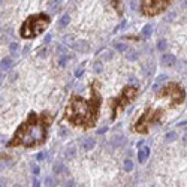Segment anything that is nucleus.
Masks as SVG:
<instances>
[{"instance_id": "nucleus-1", "label": "nucleus", "mask_w": 187, "mask_h": 187, "mask_svg": "<svg viewBox=\"0 0 187 187\" xmlns=\"http://www.w3.org/2000/svg\"><path fill=\"white\" fill-rule=\"evenodd\" d=\"M54 120L52 114L48 112H30L26 121L15 130L12 139L6 144L8 147H26L32 148L36 145H42L46 141V132Z\"/></svg>"}, {"instance_id": "nucleus-2", "label": "nucleus", "mask_w": 187, "mask_h": 187, "mask_svg": "<svg viewBox=\"0 0 187 187\" xmlns=\"http://www.w3.org/2000/svg\"><path fill=\"white\" fill-rule=\"evenodd\" d=\"M96 82L91 84V99L85 100L79 96H72L66 109L65 120L75 126H81L84 129H90L96 124L99 117V108L102 103V97L99 90L96 88Z\"/></svg>"}, {"instance_id": "nucleus-3", "label": "nucleus", "mask_w": 187, "mask_h": 187, "mask_svg": "<svg viewBox=\"0 0 187 187\" xmlns=\"http://www.w3.org/2000/svg\"><path fill=\"white\" fill-rule=\"evenodd\" d=\"M51 23V18L46 14H37L29 17L24 24L21 26L20 30V36L24 39H32V37L39 36L42 32H45V29L48 27V24Z\"/></svg>"}, {"instance_id": "nucleus-4", "label": "nucleus", "mask_w": 187, "mask_h": 187, "mask_svg": "<svg viewBox=\"0 0 187 187\" xmlns=\"http://www.w3.org/2000/svg\"><path fill=\"white\" fill-rule=\"evenodd\" d=\"M136 94H138V88L133 87V85H132V87L127 85V87H124V88L121 90V93L118 94V97L111 99L109 105H111V109H112V120L117 117L118 112L124 109V106H126L127 103H130V102L135 99Z\"/></svg>"}, {"instance_id": "nucleus-5", "label": "nucleus", "mask_w": 187, "mask_h": 187, "mask_svg": "<svg viewBox=\"0 0 187 187\" xmlns=\"http://www.w3.org/2000/svg\"><path fill=\"white\" fill-rule=\"evenodd\" d=\"M159 97H171V106L175 105H181L184 97H186V91L177 84V82H169L168 85H163L162 90L157 93Z\"/></svg>"}, {"instance_id": "nucleus-6", "label": "nucleus", "mask_w": 187, "mask_h": 187, "mask_svg": "<svg viewBox=\"0 0 187 187\" xmlns=\"http://www.w3.org/2000/svg\"><path fill=\"white\" fill-rule=\"evenodd\" d=\"M160 117H162V109H151V108H148L147 111L141 115V118L136 121L135 132H138V133H147L150 126L159 123Z\"/></svg>"}, {"instance_id": "nucleus-7", "label": "nucleus", "mask_w": 187, "mask_h": 187, "mask_svg": "<svg viewBox=\"0 0 187 187\" xmlns=\"http://www.w3.org/2000/svg\"><path fill=\"white\" fill-rule=\"evenodd\" d=\"M171 5V2L166 0H150V2H142L141 3V12L145 17H154L157 14H162L165 9H168V6Z\"/></svg>"}, {"instance_id": "nucleus-8", "label": "nucleus", "mask_w": 187, "mask_h": 187, "mask_svg": "<svg viewBox=\"0 0 187 187\" xmlns=\"http://www.w3.org/2000/svg\"><path fill=\"white\" fill-rule=\"evenodd\" d=\"M124 144H126V136H124V135H115L114 139L111 141V145L114 148H120V147H123Z\"/></svg>"}, {"instance_id": "nucleus-9", "label": "nucleus", "mask_w": 187, "mask_h": 187, "mask_svg": "<svg viewBox=\"0 0 187 187\" xmlns=\"http://www.w3.org/2000/svg\"><path fill=\"white\" fill-rule=\"evenodd\" d=\"M148 156H150V148L147 145H144L142 148H139V151H138V160H139V163H144L148 159Z\"/></svg>"}, {"instance_id": "nucleus-10", "label": "nucleus", "mask_w": 187, "mask_h": 187, "mask_svg": "<svg viewBox=\"0 0 187 187\" xmlns=\"http://www.w3.org/2000/svg\"><path fill=\"white\" fill-rule=\"evenodd\" d=\"M175 62H177V59L172 54H163L162 55V65H165V66H174Z\"/></svg>"}, {"instance_id": "nucleus-11", "label": "nucleus", "mask_w": 187, "mask_h": 187, "mask_svg": "<svg viewBox=\"0 0 187 187\" xmlns=\"http://www.w3.org/2000/svg\"><path fill=\"white\" fill-rule=\"evenodd\" d=\"M82 148L84 150H91L94 148V145H96V141L93 139V138H85V139H82Z\"/></svg>"}, {"instance_id": "nucleus-12", "label": "nucleus", "mask_w": 187, "mask_h": 187, "mask_svg": "<svg viewBox=\"0 0 187 187\" xmlns=\"http://www.w3.org/2000/svg\"><path fill=\"white\" fill-rule=\"evenodd\" d=\"M74 48L76 49V51H79V52H84V51H88V48H90V46H88V43H87V42H84V40H79V42L75 45Z\"/></svg>"}, {"instance_id": "nucleus-13", "label": "nucleus", "mask_w": 187, "mask_h": 187, "mask_svg": "<svg viewBox=\"0 0 187 187\" xmlns=\"http://www.w3.org/2000/svg\"><path fill=\"white\" fill-rule=\"evenodd\" d=\"M11 66H12V60L9 57H6V59H3L0 62V71H8Z\"/></svg>"}, {"instance_id": "nucleus-14", "label": "nucleus", "mask_w": 187, "mask_h": 187, "mask_svg": "<svg viewBox=\"0 0 187 187\" xmlns=\"http://www.w3.org/2000/svg\"><path fill=\"white\" fill-rule=\"evenodd\" d=\"M177 138H178V135H177L175 130H171V132H168L165 135V141L166 142H174V141H177Z\"/></svg>"}, {"instance_id": "nucleus-15", "label": "nucleus", "mask_w": 187, "mask_h": 187, "mask_svg": "<svg viewBox=\"0 0 187 187\" xmlns=\"http://www.w3.org/2000/svg\"><path fill=\"white\" fill-rule=\"evenodd\" d=\"M165 79H168V75H165V74H162V75H159L157 76V79H156V82H154V85H153V90L156 91L159 87H160V84L165 81Z\"/></svg>"}, {"instance_id": "nucleus-16", "label": "nucleus", "mask_w": 187, "mask_h": 187, "mask_svg": "<svg viewBox=\"0 0 187 187\" xmlns=\"http://www.w3.org/2000/svg\"><path fill=\"white\" fill-rule=\"evenodd\" d=\"M69 21H71V17L66 14V15H63V17L60 18V21H59V26H60V27H66V26L69 24Z\"/></svg>"}, {"instance_id": "nucleus-17", "label": "nucleus", "mask_w": 187, "mask_h": 187, "mask_svg": "<svg viewBox=\"0 0 187 187\" xmlns=\"http://www.w3.org/2000/svg\"><path fill=\"white\" fill-rule=\"evenodd\" d=\"M114 48H115L117 51H120V52H124V51L127 49V45L123 43V42H114Z\"/></svg>"}, {"instance_id": "nucleus-18", "label": "nucleus", "mask_w": 187, "mask_h": 187, "mask_svg": "<svg viewBox=\"0 0 187 187\" xmlns=\"http://www.w3.org/2000/svg\"><path fill=\"white\" fill-rule=\"evenodd\" d=\"M166 48H168V40H165V39H162V40H159L157 42V49L159 51H166Z\"/></svg>"}, {"instance_id": "nucleus-19", "label": "nucleus", "mask_w": 187, "mask_h": 187, "mask_svg": "<svg viewBox=\"0 0 187 187\" xmlns=\"http://www.w3.org/2000/svg\"><path fill=\"white\" fill-rule=\"evenodd\" d=\"M151 33H153V27L147 24V26H144V29H142V36L144 37H150L151 36Z\"/></svg>"}, {"instance_id": "nucleus-20", "label": "nucleus", "mask_w": 187, "mask_h": 187, "mask_svg": "<svg viewBox=\"0 0 187 187\" xmlns=\"http://www.w3.org/2000/svg\"><path fill=\"white\" fill-rule=\"evenodd\" d=\"M75 154H76V150L74 148V147H71V148L66 150V153H65V159H72V157H75Z\"/></svg>"}, {"instance_id": "nucleus-21", "label": "nucleus", "mask_w": 187, "mask_h": 187, "mask_svg": "<svg viewBox=\"0 0 187 187\" xmlns=\"http://www.w3.org/2000/svg\"><path fill=\"white\" fill-rule=\"evenodd\" d=\"M132 169H133L132 160H130V159H126V160H124V171H126V172H132Z\"/></svg>"}, {"instance_id": "nucleus-22", "label": "nucleus", "mask_w": 187, "mask_h": 187, "mask_svg": "<svg viewBox=\"0 0 187 187\" xmlns=\"http://www.w3.org/2000/svg\"><path fill=\"white\" fill-rule=\"evenodd\" d=\"M30 169H32V172H33L35 175H39V174H40V168L37 166L35 162H33V163H30Z\"/></svg>"}, {"instance_id": "nucleus-23", "label": "nucleus", "mask_w": 187, "mask_h": 187, "mask_svg": "<svg viewBox=\"0 0 187 187\" xmlns=\"http://www.w3.org/2000/svg\"><path fill=\"white\" fill-rule=\"evenodd\" d=\"M62 169H63V163H62V162H57V163L54 165V172H55V174H60Z\"/></svg>"}, {"instance_id": "nucleus-24", "label": "nucleus", "mask_w": 187, "mask_h": 187, "mask_svg": "<svg viewBox=\"0 0 187 187\" xmlns=\"http://www.w3.org/2000/svg\"><path fill=\"white\" fill-rule=\"evenodd\" d=\"M82 72H84V63H81V66H79V68L76 69V72H75V76H76V78H79V76L82 75Z\"/></svg>"}, {"instance_id": "nucleus-25", "label": "nucleus", "mask_w": 187, "mask_h": 187, "mask_svg": "<svg viewBox=\"0 0 187 187\" xmlns=\"http://www.w3.org/2000/svg\"><path fill=\"white\" fill-rule=\"evenodd\" d=\"M68 60H69V57H68V55H63V57H62V59L59 60V65H60V66H65Z\"/></svg>"}, {"instance_id": "nucleus-26", "label": "nucleus", "mask_w": 187, "mask_h": 187, "mask_svg": "<svg viewBox=\"0 0 187 187\" xmlns=\"http://www.w3.org/2000/svg\"><path fill=\"white\" fill-rule=\"evenodd\" d=\"M94 72H97V74L102 72V63H100V62H97V63L94 65Z\"/></svg>"}, {"instance_id": "nucleus-27", "label": "nucleus", "mask_w": 187, "mask_h": 187, "mask_svg": "<svg viewBox=\"0 0 187 187\" xmlns=\"http://www.w3.org/2000/svg\"><path fill=\"white\" fill-rule=\"evenodd\" d=\"M9 48H11V51H12V52H15V51L18 49V43H15V42H12V43L9 45Z\"/></svg>"}, {"instance_id": "nucleus-28", "label": "nucleus", "mask_w": 187, "mask_h": 187, "mask_svg": "<svg viewBox=\"0 0 187 187\" xmlns=\"http://www.w3.org/2000/svg\"><path fill=\"white\" fill-rule=\"evenodd\" d=\"M106 130H108V126H103V127L97 129V132H96V133H97V135H102V133H105Z\"/></svg>"}, {"instance_id": "nucleus-29", "label": "nucleus", "mask_w": 187, "mask_h": 187, "mask_svg": "<svg viewBox=\"0 0 187 187\" xmlns=\"http://www.w3.org/2000/svg\"><path fill=\"white\" fill-rule=\"evenodd\" d=\"M45 156H46V153H43V151H42V153H39V154L36 156V160H42Z\"/></svg>"}, {"instance_id": "nucleus-30", "label": "nucleus", "mask_w": 187, "mask_h": 187, "mask_svg": "<svg viewBox=\"0 0 187 187\" xmlns=\"http://www.w3.org/2000/svg\"><path fill=\"white\" fill-rule=\"evenodd\" d=\"M11 163H12V160H9V162H8V163H0V171H2V169H5V168H6V166H9V165H11Z\"/></svg>"}, {"instance_id": "nucleus-31", "label": "nucleus", "mask_w": 187, "mask_h": 187, "mask_svg": "<svg viewBox=\"0 0 187 187\" xmlns=\"http://www.w3.org/2000/svg\"><path fill=\"white\" fill-rule=\"evenodd\" d=\"M66 187H76V184H75L74 180H69V181L66 183Z\"/></svg>"}, {"instance_id": "nucleus-32", "label": "nucleus", "mask_w": 187, "mask_h": 187, "mask_svg": "<svg viewBox=\"0 0 187 187\" xmlns=\"http://www.w3.org/2000/svg\"><path fill=\"white\" fill-rule=\"evenodd\" d=\"M136 57H138V54H127V59L129 60H135Z\"/></svg>"}, {"instance_id": "nucleus-33", "label": "nucleus", "mask_w": 187, "mask_h": 187, "mask_svg": "<svg viewBox=\"0 0 187 187\" xmlns=\"http://www.w3.org/2000/svg\"><path fill=\"white\" fill-rule=\"evenodd\" d=\"M46 184L49 187H52V178L51 177H46Z\"/></svg>"}, {"instance_id": "nucleus-34", "label": "nucleus", "mask_w": 187, "mask_h": 187, "mask_svg": "<svg viewBox=\"0 0 187 187\" xmlns=\"http://www.w3.org/2000/svg\"><path fill=\"white\" fill-rule=\"evenodd\" d=\"M111 57H112L111 51H108V54H105V55H103V59H105V60H108V59H111Z\"/></svg>"}, {"instance_id": "nucleus-35", "label": "nucleus", "mask_w": 187, "mask_h": 187, "mask_svg": "<svg viewBox=\"0 0 187 187\" xmlns=\"http://www.w3.org/2000/svg\"><path fill=\"white\" fill-rule=\"evenodd\" d=\"M0 159H9V154H5V153H0Z\"/></svg>"}, {"instance_id": "nucleus-36", "label": "nucleus", "mask_w": 187, "mask_h": 187, "mask_svg": "<svg viewBox=\"0 0 187 187\" xmlns=\"http://www.w3.org/2000/svg\"><path fill=\"white\" fill-rule=\"evenodd\" d=\"M33 187H40V183L37 180H33Z\"/></svg>"}, {"instance_id": "nucleus-37", "label": "nucleus", "mask_w": 187, "mask_h": 187, "mask_svg": "<svg viewBox=\"0 0 187 187\" xmlns=\"http://www.w3.org/2000/svg\"><path fill=\"white\" fill-rule=\"evenodd\" d=\"M66 133H68V130L62 127V129H60V135H66Z\"/></svg>"}, {"instance_id": "nucleus-38", "label": "nucleus", "mask_w": 187, "mask_h": 187, "mask_svg": "<svg viewBox=\"0 0 187 187\" xmlns=\"http://www.w3.org/2000/svg\"><path fill=\"white\" fill-rule=\"evenodd\" d=\"M130 9H136V3H135V2L130 3Z\"/></svg>"}, {"instance_id": "nucleus-39", "label": "nucleus", "mask_w": 187, "mask_h": 187, "mask_svg": "<svg viewBox=\"0 0 187 187\" xmlns=\"http://www.w3.org/2000/svg\"><path fill=\"white\" fill-rule=\"evenodd\" d=\"M49 39H51V35H48V36L45 37V43H46V42H49Z\"/></svg>"}, {"instance_id": "nucleus-40", "label": "nucleus", "mask_w": 187, "mask_h": 187, "mask_svg": "<svg viewBox=\"0 0 187 187\" xmlns=\"http://www.w3.org/2000/svg\"><path fill=\"white\" fill-rule=\"evenodd\" d=\"M186 124H187V121H181V123H180L178 126H186Z\"/></svg>"}, {"instance_id": "nucleus-41", "label": "nucleus", "mask_w": 187, "mask_h": 187, "mask_svg": "<svg viewBox=\"0 0 187 187\" xmlns=\"http://www.w3.org/2000/svg\"><path fill=\"white\" fill-rule=\"evenodd\" d=\"M184 8H187V2H184Z\"/></svg>"}, {"instance_id": "nucleus-42", "label": "nucleus", "mask_w": 187, "mask_h": 187, "mask_svg": "<svg viewBox=\"0 0 187 187\" xmlns=\"http://www.w3.org/2000/svg\"><path fill=\"white\" fill-rule=\"evenodd\" d=\"M14 187H21V186H20V184H15V186H14Z\"/></svg>"}]
</instances>
